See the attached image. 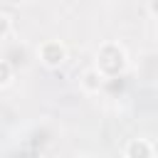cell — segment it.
Here are the masks:
<instances>
[{
	"mask_svg": "<svg viewBox=\"0 0 158 158\" xmlns=\"http://www.w3.org/2000/svg\"><path fill=\"white\" fill-rule=\"evenodd\" d=\"M128 158H148V146L143 141H133L128 146Z\"/></svg>",
	"mask_w": 158,
	"mask_h": 158,
	"instance_id": "6da1fadb",
	"label": "cell"
}]
</instances>
